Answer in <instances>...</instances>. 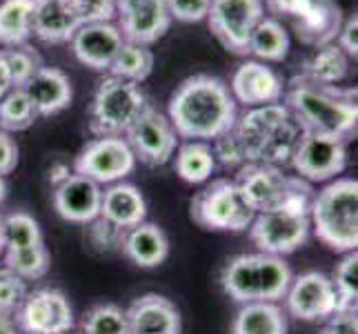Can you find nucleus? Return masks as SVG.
I'll list each match as a JSON object with an SVG mask.
<instances>
[{
	"label": "nucleus",
	"mask_w": 358,
	"mask_h": 334,
	"mask_svg": "<svg viewBox=\"0 0 358 334\" xmlns=\"http://www.w3.org/2000/svg\"><path fill=\"white\" fill-rule=\"evenodd\" d=\"M167 118L178 139L207 143L234 127L238 118V105L223 78L212 74H196L185 78L171 94Z\"/></svg>",
	"instance_id": "1"
},
{
	"label": "nucleus",
	"mask_w": 358,
	"mask_h": 334,
	"mask_svg": "<svg viewBox=\"0 0 358 334\" xmlns=\"http://www.w3.org/2000/svg\"><path fill=\"white\" fill-rule=\"evenodd\" d=\"M285 105L299 127L307 134H323L352 141L356 136V90H343L338 85H316L294 76L282 92Z\"/></svg>",
	"instance_id": "2"
},
{
	"label": "nucleus",
	"mask_w": 358,
	"mask_h": 334,
	"mask_svg": "<svg viewBox=\"0 0 358 334\" xmlns=\"http://www.w3.org/2000/svg\"><path fill=\"white\" fill-rule=\"evenodd\" d=\"M247 163L285 167L296 152L303 130L282 103L245 109L231 127Z\"/></svg>",
	"instance_id": "3"
},
{
	"label": "nucleus",
	"mask_w": 358,
	"mask_h": 334,
	"mask_svg": "<svg viewBox=\"0 0 358 334\" xmlns=\"http://www.w3.org/2000/svg\"><path fill=\"white\" fill-rule=\"evenodd\" d=\"M310 223L320 243L334 252H354L358 247V183L341 176L312 196Z\"/></svg>",
	"instance_id": "4"
},
{
	"label": "nucleus",
	"mask_w": 358,
	"mask_h": 334,
	"mask_svg": "<svg viewBox=\"0 0 358 334\" xmlns=\"http://www.w3.org/2000/svg\"><path fill=\"white\" fill-rule=\"evenodd\" d=\"M292 279V270L282 256L265 252L238 254L231 256L220 272V288L236 303H276L287 294Z\"/></svg>",
	"instance_id": "5"
},
{
	"label": "nucleus",
	"mask_w": 358,
	"mask_h": 334,
	"mask_svg": "<svg viewBox=\"0 0 358 334\" xmlns=\"http://www.w3.org/2000/svg\"><path fill=\"white\" fill-rule=\"evenodd\" d=\"M234 183L254 214L274 209H310L314 196L312 183L296 174H285L276 165L247 163L236 172Z\"/></svg>",
	"instance_id": "6"
},
{
	"label": "nucleus",
	"mask_w": 358,
	"mask_h": 334,
	"mask_svg": "<svg viewBox=\"0 0 358 334\" xmlns=\"http://www.w3.org/2000/svg\"><path fill=\"white\" fill-rule=\"evenodd\" d=\"M147 98L141 85L107 76L98 83L90 105V132L94 136H125L143 114Z\"/></svg>",
	"instance_id": "7"
},
{
	"label": "nucleus",
	"mask_w": 358,
	"mask_h": 334,
	"mask_svg": "<svg viewBox=\"0 0 358 334\" xmlns=\"http://www.w3.org/2000/svg\"><path fill=\"white\" fill-rule=\"evenodd\" d=\"M189 212L196 225L212 232H245L254 212L243 201L234 179H214L194 196Z\"/></svg>",
	"instance_id": "8"
},
{
	"label": "nucleus",
	"mask_w": 358,
	"mask_h": 334,
	"mask_svg": "<svg viewBox=\"0 0 358 334\" xmlns=\"http://www.w3.org/2000/svg\"><path fill=\"white\" fill-rule=\"evenodd\" d=\"M263 5L274 18H287L299 41L312 49L334 43L345 20L336 0H265Z\"/></svg>",
	"instance_id": "9"
},
{
	"label": "nucleus",
	"mask_w": 358,
	"mask_h": 334,
	"mask_svg": "<svg viewBox=\"0 0 358 334\" xmlns=\"http://www.w3.org/2000/svg\"><path fill=\"white\" fill-rule=\"evenodd\" d=\"M247 230L258 252L287 256L310 241V209H274V212L254 214L252 225Z\"/></svg>",
	"instance_id": "10"
},
{
	"label": "nucleus",
	"mask_w": 358,
	"mask_h": 334,
	"mask_svg": "<svg viewBox=\"0 0 358 334\" xmlns=\"http://www.w3.org/2000/svg\"><path fill=\"white\" fill-rule=\"evenodd\" d=\"M263 16V0H212V7H209L205 20L214 39L227 52L247 56L250 54V39Z\"/></svg>",
	"instance_id": "11"
},
{
	"label": "nucleus",
	"mask_w": 358,
	"mask_h": 334,
	"mask_svg": "<svg viewBox=\"0 0 358 334\" xmlns=\"http://www.w3.org/2000/svg\"><path fill=\"white\" fill-rule=\"evenodd\" d=\"M136 167V156L122 136H96L73 160V172L98 185L125 181Z\"/></svg>",
	"instance_id": "12"
},
{
	"label": "nucleus",
	"mask_w": 358,
	"mask_h": 334,
	"mask_svg": "<svg viewBox=\"0 0 358 334\" xmlns=\"http://www.w3.org/2000/svg\"><path fill=\"white\" fill-rule=\"evenodd\" d=\"M289 165L307 183L334 181L348 167V141L303 132Z\"/></svg>",
	"instance_id": "13"
},
{
	"label": "nucleus",
	"mask_w": 358,
	"mask_h": 334,
	"mask_svg": "<svg viewBox=\"0 0 358 334\" xmlns=\"http://www.w3.org/2000/svg\"><path fill=\"white\" fill-rule=\"evenodd\" d=\"M22 334H67L73 328V307L58 288H36L27 292L14 314Z\"/></svg>",
	"instance_id": "14"
},
{
	"label": "nucleus",
	"mask_w": 358,
	"mask_h": 334,
	"mask_svg": "<svg viewBox=\"0 0 358 334\" xmlns=\"http://www.w3.org/2000/svg\"><path fill=\"white\" fill-rule=\"evenodd\" d=\"M125 141L136 160H143L150 167L169 163L178 150V136L169 118L152 105H147L143 114L131 123V127L125 132Z\"/></svg>",
	"instance_id": "15"
},
{
	"label": "nucleus",
	"mask_w": 358,
	"mask_h": 334,
	"mask_svg": "<svg viewBox=\"0 0 358 334\" xmlns=\"http://www.w3.org/2000/svg\"><path fill=\"white\" fill-rule=\"evenodd\" d=\"M285 299V310L289 316L316 323V321H327L334 312H338L336 292L331 286V279L325 272H303L294 277Z\"/></svg>",
	"instance_id": "16"
},
{
	"label": "nucleus",
	"mask_w": 358,
	"mask_h": 334,
	"mask_svg": "<svg viewBox=\"0 0 358 334\" xmlns=\"http://www.w3.org/2000/svg\"><path fill=\"white\" fill-rule=\"evenodd\" d=\"M116 20L125 43L147 47L163 39L171 25L165 0H116Z\"/></svg>",
	"instance_id": "17"
},
{
	"label": "nucleus",
	"mask_w": 358,
	"mask_h": 334,
	"mask_svg": "<svg viewBox=\"0 0 358 334\" xmlns=\"http://www.w3.org/2000/svg\"><path fill=\"white\" fill-rule=\"evenodd\" d=\"M229 92L234 96L236 105H245V109L263 107L271 103H280L285 83L280 74L271 69L267 63L261 60H245L236 67L229 83Z\"/></svg>",
	"instance_id": "18"
},
{
	"label": "nucleus",
	"mask_w": 358,
	"mask_h": 334,
	"mask_svg": "<svg viewBox=\"0 0 358 334\" xmlns=\"http://www.w3.org/2000/svg\"><path fill=\"white\" fill-rule=\"evenodd\" d=\"M125 39L116 22H85L71 39L73 56L94 71H109Z\"/></svg>",
	"instance_id": "19"
},
{
	"label": "nucleus",
	"mask_w": 358,
	"mask_h": 334,
	"mask_svg": "<svg viewBox=\"0 0 358 334\" xmlns=\"http://www.w3.org/2000/svg\"><path fill=\"white\" fill-rule=\"evenodd\" d=\"M103 188L96 181L71 172V176L54 190V209L67 223L87 225L101 216Z\"/></svg>",
	"instance_id": "20"
},
{
	"label": "nucleus",
	"mask_w": 358,
	"mask_h": 334,
	"mask_svg": "<svg viewBox=\"0 0 358 334\" xmlns=\"http://www.w3.org/2000/svg\"><path fill=\"white\" fill-rule=\"evenodd\" d=\"M129 334H180L178 307L163 294H143L125 310Z\"/></svg>",
	"instance_id": "21"
},
{
	"label": "nucleus",
	"mask_w": 358,
	"mask_h": 334,
	"mask_svg": "<svg viewBox=\"0 0 358 334\" xmlns=\"http://www.w3.org/2000/svg\"><path fill=\"white\" fill-rule=\"evenodd\" d=\"M83 20L69 0H36L31 14V34L49 45L71 43Z\"/></svg>",
	"instance_id": "22"
},
{
	"label": "nucleus",
	"mask_w": 358,
	"mask_h": 334,
	"mask_svg": "<svg viewBox=\"0 0 358 334\" xmlns=\"http://www.w3.org/2000/svg\"><path fill=\"white\" fill-rule=\"evenodd\" d=\"M22 90L29 96V101L38 116L58 114V111H63L71 105V98H73L71 81L67 74L58 67L43 65Z\"/></svg>",
	"instance_id": "23"
},
{
	"label": "nucleus",
	"mask_w": 358,
	"mask_h": 334,
	"mask_svg": "<svg viewBox=\"0 0 358 334\" xmlns=\"http://www.w3.org/2000/svg\"><path fill=\"white\" fill-rule=\"evenodd\" d=\"M122 254H125L134 265L143 270H154L163 265L169 256V239L163 228L156 223H138L127 230L125 243H122Z\"/></svg>",
	"instance_id": "24"
},
{
	"label": "nucleus",
	"mask_w": 358,
	"mask_h": 334,
	"mask_svg": "<svg viewBox=\"0 0 358 334\" xmlns=\"http://www.w3.org/2000/svg\"><path fill=\"white\" fill-rule=\"evenodd\" d=\"M101 216L122 230H129L147 218V201L143 192L131 183L120 181L107 185V190H103Z\"/></svg>",
	"instance_id": "25"
},
{
	"label": "nucleus",
	"mask_w": 358,
	"mask_h": 334,
	"mask_svg": "<svg viewBox=\"0 0 358 334\" xmlns=\"http://www.w3.org/2000/svg\"><path fill=\"white\" fill-rule=\"evenodd\" d=\"M350 74V58L336 43L314 47L301 63L299 76L316 85H341Z\"/></svg>",
	"instance_id": "26"
},
{
	"label": "nucleus",
	"mask_w": 358,
	"mask_h": 334,
	"mask_svg": "<svg viewBox=\"0 0 358 334\" xmlns=\"http://www.w3.org/2000/svg\"><path fill=\"white\" fill-rule=\"evenodd\" d=\"M287 312L278 303H243L234 316L231 334H287Z\"/></svg>",
	"instance_id": "27"
},
{
	"label": "nucleus",
	"mask_w": 358,
	"mask_h": 334,
	"mask_svg": "<svg viewBox=\"0 0 358 334\" xmlns=\"http://www.w3.org/2000/svg\"><path fill=\"white\" fill-rule=\"evenodd\" d=\"M174 169L185 183H207L216 172L212 145L205 141H185L174 154Z\"/></svg>",
	"instance_id": "28"
},
{
	"label": "nucleus",
	"mask_w": 358,
	"mask_h": 334,
	"mask_svg": "<svg viewBox=\"0 0 358 334\" xmlns=\"http://www.w3.org/2000/svg\"><path fill=\"white\" fill-rule=\"evenodd\" d=\"M36 0H0V49L27 45Z\"/></svg>",
	"instance_id": "29"
},
{
	"label": "nucleus",
	"mask_w": 358,
	"mask_h": 334,
	"mask_svg": "<svg viewBox=\"0 0 358 334\" xmlns=\"http://www.w3.org/2000/svg\"><path fill=\"white\" fill-rule=\"evenodd\" d=\"M289 45V34L282 22L274 16H263L250 39V54H254L261 63H280L287 58Z\"/></svg>",
	"instance_id": "30"
},
{
	"label": "nucleus",
	"mask_w": 358,
	"mask_h": 334,
	"mask_svg": "<svg viewBox=\"0 0 358 334\" xmlns=\"http://www.w3.org/2000/svg\"><path fill=\"white\" fill-rule=\"evenodd\" d=\"M154 69V54L147 45L125 43L116 54L112 67H109V76H116L122 81H129L141 85L143 81L150 78Z\"/></svg>",
	"instance_id": "31"
},
{
	"label": "nucleus",
	"mask_w": 358,
	"mask_h": 334,
	"mask_svg": "<svg viewBox=\"0 0 358 334\" xmlns=\"http://www.w3.org/2000/svg\"><path fill=\"white\" fill-rule=\"evenodd\" d=\"M36 118L38 114L22 88H11L0 98V130L3 132H24L34 125Z\"/></svg>",
	"instance_id": "32"
},
{
	"label": "nucleus",
	"mask_w": 358,
	"mask_h": 334,
	"mask_svg": "<svg viewBox=\"0 0 358 334\" xmlns=\"http://www.w3.org/2000/svg\"><path fill=\"white\" fill-rule=\"evenodd\" d=\"M3 258L5 267L24 281H38L52 267V254H49L45 243L36 247H22V250H5Z\"/></svg>",
	"instance_id": "33"
},
{
	"label": "nucleus",
	"mask_w": 358,
	"mask_h": 334,
	"mask_svg": "<svg viewBox=\"0 0 358 334\" xmlns=\"http://www.w3.org/2000/svg\"><path fill=\"white\" fill-rule=\"evenodd\" d=\"M5 225V250H22V247L43 245V230L31 214L11 212L3 216Z\"/></svg>",
	"instance_id": "34"
},
{
	"label": "nucleus",
	"mask_w": 358,
	"mask_h": 334,
	"mask_svg": "<svg viewBox=\"0 0 358 334\" xmlns=\"http://www.w3.org/2000/svg\"><path fill=\"white\" fill-rule=\"evenodd\" d=\"M83 334H129L127 314L116 303H98L80 321Z\"/></svg>",
	"instance_id": "35"
},
{
	"label": "nucleus",
	"mask_w": 358,
	"mask_h": 334,
	"mask_svg": "<svg viewBox=\"0 0 358 334\" xmlns=\"http://www.w3.org/2000/svg\"><path fill=\"white\" fill-rule=\"evenodd\" d=\"M331 286L336 292L338 310H356V296H358V254L345 252L341 263L336 265L334 274L329 277Z\"/></svg>",
	"instance_id": "36"
},
{
	"label": "nucleus",
	"mask_w": 358,
	"mask_h": 334,
	"mask_svg": "<svg viewBox=\"0 0 358 334\" xmlns=\"http://www.w3.org/2000/svg\"><path fill=\"white\" fill-rule=\"evenodd\" d=\"M3 56H5V65L9 71L11 88H24L34 74L43 67L41 54L29 45L3 49Z\"/></svg>",
	"instance_id": "37"
},
{
	"label": "nucleus",
	"mask_w": 358,
	"mask_h": 334,
	"mask_svg": "<svg viewBox=\"0 0 358 334\" xmlns=\"http://www.w3.org/2000/svg\"><path fill=\"white\" fill-rule=\"evenodd\" d=\"M127 230L114 225L112 221L103 216L94 218L92 223L85 225V239H87L90 247L98 254H118L122 252V243H125Z\"/></svg>",
	"instance_id": "38"
},
{
	"label": "nucleus",
	"mask_w": 358,
	"mask_h": 334,
	"mask_svg": "<svg viewBox=\"0 0 358 334\" xmlns=\"http://www.w3.org/2000/svg\"><path fill=\"white\" fill-rule=\"evenodd\" d=\"M27 292V281L14 274L9 267L0 270V316H14Z\"/></svg>",
	"instance_id": "39"
},
{
	"label": "nucleus",
	"mask_w": 358,
	"mask_h": 334,
	"mask_svg": "<svg viewBox=\"0 0 358 334\" xmlns=\"http://www.w3.org/2000/svg\"><path fill=\"white\" fill-rule=\"evenodd\" d=\"M69 5L85 22H114L116 0H69Z\"/></svg>",
	"instance_id": "40"
},
{
	"label": "nucleus",
	"mask_w": 358,
	"mask_h": 334,
	"mask_svg": "<svg viewBox=\"0 0 358 334\" xmlns=\"http://www.w3.org/2000/svg\"><path fill=\"white\" fill-rule=\"evenodd\" d=\"M212 152H214V158H216V165L220 163V167L225 169H241L245 165V158H243V152H241V145L236 141V136L229 130L227 134L218 136L212 145Z\"/></svg>",
	"instance_id": "41"
},
{
	"label": "nucleus",
	"mask_w": 358,
	"mask_h": 334,
	"mask_svg": "<svg viewBox=\"0 0 358 334\" xmlns=\"http://www.w3.org/2000/svg\"><path fill=\"white\" fill-rule=\"evenodd\" d=\"M171 20L178 22H201L207 18L212 0H165Z\"/></svg>",
	"instance_id": "42"
},
{
	"label": "nucleus",
	"mask_w": 358,
	"mask_h": 334,
	"mask_svg": "<svg viewBox=\"0 0 358 334\" xmlns=\"http://www.w3.org/2000/svg\"><path fill=\"white\" fill-rule=\"evenodd\" d=\"M334 43L343 49L345 56H348L350 60L352 58L356 60V56H358V16L356 14H350L343 20L341 32H338Z\"/></svg>",
	"instance_id": "43"
},
{
	"label": "nucleus",
	"mask_w": 358,
	"mask_h": 334,
	"mask_svg": "<svg viewBox=\"0 0 358 334\" xmlns=\"http://www.w3.org/2000/svg\"><path fill=\"white\" fill-rule=\"evenodd\" d=\"M320 334H358V316L356 310H338L331 314Z\"/></svg>",
	"instance_id": "44"
},
{
	"label": "nucleus",
	"mask_w": 358,
	"mask_h": 334,
	"mask_svg": "<svg viewBox=\"0 0 358 334\" xmlns=\"http://www.w3.org/2000/svg\"><path fill=\"white\" fill-rule=\"evenodd\" d=\"M18 165V145L11 134L0 130V176H7Z\"/></svg>",
	"instance_id": "45"
},
{
	"label": "nucleus",
	"mask_w": 358,
	"mask_h": 334,
	"mask_svg": "<svg viewBox=\"0 0 358 334\" xmlns=\"http://www.w3.org/2000/svg\"><path fill=\"white\" fill-rule=\"evenodd\" d=\"M69 176H71V169L67 163H63V160H54L52 167L47 169V181L54 190L58 188V185H63Z\"/></svg>",
	"instance_id": "46"
},
{
	"label": "nucleus",
	"mask_w": 358,
	"mask_h": 334,
	"mask_svg": "<svg viewBox=\"0 0 358 334\" xmlns=\"http://www.w3.org/2000/svg\"><path fill=\"white\" fill-rule=\"evenodd\" d=\"M9 90H11V81H9V71H7V65H5L3 49H0V98H3Z\"/></svg>",
	"instance_id": "47"
},
{
	"label": "nucleus",
	"mask_w": 358,
	"mask_h": 334,
	"mask_svg": "<svg viewBox=\"0 0 358 334\" xmlns=\"http://www.w3.org/2000/svg\"><path fill=\"white\" fill-rule=\"evenodd\" d=\"M0 334H22L16 326L14 316H0Z\"/></svg>",
	"instance_id": "48"
},
{
	"label": "nucleus",
	"mask_w": 358,
	"mask_h": 334,
	"mask_svg": "<svg viewBox=\"0 0 358 334\" xmlns=\"http://www.w3.org/2000/svg\"><path fill=\"white\" fill-rule=\"evenodd\" d=\"M7 194H9V185H7L5 176H0V205H3V203H5V199H7Z\"/></svg>",
	"instance_id": "49"
},
{
	"label": "nucleus",
	"mask_w": 358,
	"mask_h": 334,
	"mask_svg": "<svg viewBox=\"0 0 358 334\" xmlns=\"http://www.w3.org/2000/svg\"><path fill=\"white\" fill-rule=\"evenodd\" d=\"M5 254V225H3V214H0V256Z\"/></svg>",
	"instance_id": "50"
}]
</instances>
